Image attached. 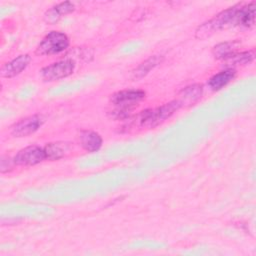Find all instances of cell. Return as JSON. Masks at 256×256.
Wrapping results in <instances>:
<instances>
[{
    "label": "cell",
    "mask_w": 256,
    "mask_h": 256,
    "mask_svg": "<svg viewBox=\"0 0 256 256\" xmlns=\"http://www.w3.org/2000/svg\"><path fill=\"white\" fill-rule=\"evenodd\" d=\"M240 5V4H239ZM239 5L230 7L219 14L215 15L209 21L200 25L195 31V37L197 39H206L207 37L213 35L215 32L222 29L235 26L236 14L239 8Z\"/></svg>",
    "instance_id": "cell-1"
},
{
    "label": "cell",
    "mask_w": 256,
    "mask_h": 256,
    "mask_svg": "<svg viewBox=\"0 0 256 256\" xmlns=\"http://www.w3.org/2000/svg\"><path fill=\"white\" fill-rule=\"evenodd\" d=\"M179 108V103L174 100L153 109H146L137 115L133 123L144 128H154L171 117Z\"/></svg>",
    "instance_id": "cell-2"
},
{
    "label": "cell",
    "mask_w": 256,
    "mask_h": 256,
    "mask_svg": "<svg viewBox=\"0 0 256 256\" xmlns=\"http://www.w3.org/2000/svg\"><path fill=\"white\" fill-rule=\"evenodd\" d=\"M145 98V92L142 90H122L111 96V103L116 107L113 113L118 118L128 116L131 109Z\"/></svg>",
    "instance_id": "cell-3"
},
{
    "label": "cell",
    "mask_w": 256,
    "mask_h": 256,
    "mask_svg": "<svg viewBox=\"0 0 256 256\" xmlns=\"http://www.w3.org/2000/svg\"><path fill=\"white\" fill-rule=\"evenodd\" d=\"M69 46V38L59 31H51L39 43L36 49L38 55H54L63 52Z\"/></svg>",
    "instance_id": "cell-4"
},
{
    "label": "cell",
    "mask_w": 256,
    "mask_h": 256,
    "mask_svg": "<svg viewBox=\"0 0 256 256\" xmlns=\"http://www.w3.org/2000/svg\"><path fill=\"white\" fill-rule=\"evenodd\" d=\"M75 69V62L72 59H64L54 62L41 70V77L44 81H56L70 76Z\"/></svg>",
    "instance_id": "cell-5"
},
{
    "label": "cell",
    "mask_w": 256,
    "mask_h": 256,
    "mask_svg": "<svg viewBox=\"0 0 256 256\" xmlns=\"http://www.w3.org/2000/svg\"><path fill=\"white\" fill-rule=\"evenodd\" d=\"M44 159H46L44 149L37 145H31L18 151L13 161L16 165L33 166L42 162Z\"/></svg>",
    "instance_id": "cell-6"
},
{
    "label": "cell",
    "mask_w": 256,
    "mask_h": 256,
    "mask_svg": "<svg viewBox=\"0 0 256 256\" xmlns=\"http://www.w3.org/2000/svg\"><path fill=\"white\" fill-rule=\"evenodd\" d=\"M43 124V118L40 115H31L19 120L11 128V134L14 137H26L35 133Z\"/></svg>",
    "instance_id": "cell-7"
},
{
    "label": "cell",
    "mask_w": 256,
    "mask_h": 256,
    "mask_svg": "<svg viewBox=\"0 0 256 256\" xmlns=\"http://www.w3.org/2000/svg\"><path fill=\"white\" fill-rule=\"evenodd\" d=\"M31 57L28 54H22L14 58L10 62L4 64L1 68V76L4 78H12L20 74L29 65Z\"/></svg>",
    "instance_id": "cell-8"
},
{
    "label": "cell",
    "mask_w": 256,
    "mask_h": 256,
    "mask_svg": "<svg viewBox=\"0 0 256 256\" xmlns=\"http://www.w3.org/2000/svg\"><path fill=\"white\" fill-rule=\"evenodd\" d=\"M255 1H252L246 5H239L235 26H242L245 28H251L255 24Z\"/></svg>",
    "instance_id": "cell-9"
},
{
    "label": "cell",
    "mask_w": 256,
    "mask_h": 256,
    "mask_svg": "<svg viewBox=\"0 0 256 256\" xmlns=\"http://www.w3.org/2000/svg\"><path fill=\"white\" fill-rule=\"evenodd\" d=\"M202 92H203L202 85L193 84L182 89L179 93L178 99L176 100L179 103L180 107L186 106V105H193L195 102H197L200 99Z\"/></svg>",
    "instance_id": "cell-10"
},
{
    "label": "cell",
    "mask_w": 256,
    "mask_h": 256,
    "mask_svg": "<svg viewBox=\"0 0 256 256\" xmlns=\"http://www.w3.org/2000/svg\"><path fill=\"white\" fill-rule=\"evenodd\" d=\"M74 9L75 7L72 2H61L46 11L44 14V20L48 24H55L63 15L71 13L74 11Z\"/></svg>",
    "instance_id": "cell-11"
},
{
    "label": "cell",
    "mask_w": 256,
    "mask_h": 256,
    "mask_svg": "<svg viewBox=\"0 0 256 256\" xmlns=\"http://www.w3.org/2000/svg\"><path fill=\"white\" fill-rule=\"evenodd\" d=\"M80 144L88 152H96L102 146V138L101 136L91 130H83L79 136Z\"/></svg>",
    "instance_id": "cell-12"
},
{
    "label": "cell",
    "mask_w": 256,
    "mask_h": 256,
    "mask_svg": "<svg viewBox=\"0 0 256 256\" xmlns=\"http://www.w3.org/2000/svg\"><path fill=\"white\" fill-rule=\"evenodd\" d=\"M235 75H236V72L234 69L226 68V69L220 71L219 73L213 75L209 79L208 85L214 91L220 90L221 88L226 86L229 82H231L234 79Z\"/></svg>",
    "instance_id": "cell-13"
},
{
    "label": "cell",
    "mask_w": 256,
    "mask_h": 256,
    "mask_svg": "<svg viewBox=\"0 0 256 256\" xmlns=\"http://www.w3.org/2000/svg\"><path fill=\"white\" fill-rule=\"evenodd\" d=\"M255 53L254 50H249V51H244L240 53H234L233 55L229 56L228 58L223 60V63L226 68H231L233 69L235 66H242L246 65L254 59Z\"/></svg>",
    "instance_id": "cell-14"
},
{
    "label": "cell",
    "mask_w": 256,
    "mask_h": 256,
    "mask_svg": "<svg viewBox=\"0 0 256 256\" xmlns=\"http://www.w3.org/2000/svg\"><path fill=\"white\" fill-rule=\"evenodd\" d=\"M162 56L159 55H154L151 56L150 58H148L147 60H145L144 62H142L133 72H132V78L133 79H139L144 77L146 74H148L150 72V70H152L153 68H155L158 64L161 63L162 61Z\"/></svg>",
    "instance_id": "cell-15"
},
{
    "label": "cell",
    "mask_w": 256,
    "mask_h": 256,
    "mask_svg": "<svg viewBox=\"0 0 256 256\" xmlns=\"http://www.w3.org/2000/svg\"><path fill=\"white\" fill-rule=\"evenodd\" d=\"M238 47H239V42L237 41L222 42L213 48L212 53L216 59L224 60L229 56L233 55L234 53H236Z\"/></svg>",
    "instance_id": "cell-16"
},
{
    "label": "cell",
    "mask_w": 256,
    "mask_h": 256,
    "mask_svg": "<svg viewBox=\"0 0 256 256\" xmlns=\"http://www.w3.org/2000/svg\"><path fill=\"white\" fill-rule=\"evenodd\" d=\"M45 157L49 160H58L62 158L67 151V146L62 143H49L44 148Z\"/></svg>",
    "instance_id": "cell-17"
},
{
    "label": "cell",
    "mask_w": 256,
    "mask_h": 256,
    "mask_svg": "<svg viewBox=\"0 0 256 256\" xmlns=\"http://www.w3.org/2000/svg\"><path fill=\"white\" fill-rule=\"evenodd\" d=\"M13 164H15L14 161L11 160L9 157H4V156H2V158H1V164H0V170H1V172H2V173H5V172L10 171Z\"/></svg>",
    "instance_id": "cell-18"
}]
</instances>
